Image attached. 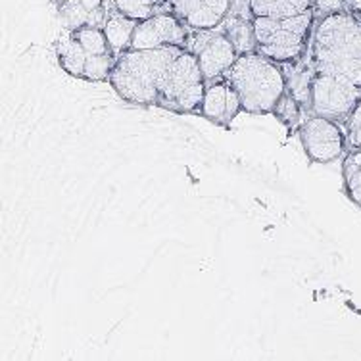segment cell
I'll use <instances>...</instances> for the list:
<instances>
[{
    "mask_svg": "<svg viewBox=\"0 0 361 361\" xmlns=\"http://www.w3.org/2000/svg\"><path fill=\"white\" fill-rule=\"evenodd\" d=\"M315 73L338 77L361 89V20L346 10L321 18L312 39Z\"/></svg>",
    "mask_w": 361,
    "mask_h": 361,
    "instance_id": "cell-1",
    "label": "cell"
},
{
    "mask_svg": "<svg viewBox=\"0 0 361 361\" xmlns=\"http://www.w3.org/2000/svg\"><path fill=\"white\" fill-rule=\"evenodd\" d=\"M185 47L127 49L116 58L110 85L119 97L140 106H158L169 68Z\"/></svg>",
    "mask_w": 361,
    "mask_h": 361,
    "instance_id": "cell-2",
    "label": "cell"
},
{
    "mask_svg": "<svg viewBox=\"0 0 361 361\" xmlns=\"http://www.w3.org/2000/svg\"><path fill=\"white\" fill-rule=\"evenodd\" d=\"M240 97L243 110L248 114H273L286 92V79L277 62L257 50L238 54L236 62L225 73Z\"/></svg>",
    "mask_w": 361,
    "mask_h": 361,
    "instance_id": "cell-3",
    "label": "cell"
},
{
    "mask_svg": "<svg viewBox=\"0 0 361 361\" xmlns=\"http://www.w3.org/2000/svg\"><path fill=\"white\" fill-rule=\"evenodd\" d=\"M312 25L313 12L286 20L252 18L256 50L277 63L294 62L306 52Z\"/></svg>",
    "mask_w": 361,
    "mask_h": 361,
    "instance_id": "cell-4",
    "label": "cell"
},
{
    "mask_svg": "<svg viewBox=\"0 0 361 361\" xmlns=\"http://www.w3.org/2000/svg\"><path fill=\"white\" fill-rule=\"evenodd\" d=\"M206 92V77L196 56L183 49L169 68L158 106L173 111H195L200 108Z\"/></svg>",
    "mask_w": 361,
    "mask_h": 361,
    "instance_id": "cell-5",
    "label": "cell"
},
{
    "mask_svg": "<svg viewBox=\"0 0 361 361\" xmlns=\"http://www.w3.org/2000/svg\"><path fill=\"white\" fill-rule=\"evenodd\" d=\"M310 102L317 116L348 119L361 102V89L338 77L315 73L310 81Z\"/></svg>",
    "mask_w": 361,
    "mask_h": 361,
    "instance_id": "cell-6",
    "label": "cell"
},
{
    "mask_svg": "<svg viewBox=\"0 0 361 361\" xmlns=\"http://www.w3.org/2000/svg\"><path fill=\"white\" fill-rule=\"evenodd\" d=\"M185 49L196 56L206 81H214L225 75L238 58L235 42L231 41L229 35L217 33L216 29L196 31L195 35H188Z\"/></svg>",
    "mask_w": 361,
    "mask_h": 361,
    "instance_id": "cell-7",
    "label": "cell"
},
{
    "mask_svg": "<svg viewBox=\"0 0 361 361\" xmlns=\"http://www.w3.org/2000/svg\"><path fill=\"white\" fill-rule=\"evenodd\" d=\"M300 140L307 158L315 164H329L344 152V133L333 119L313 116L300 127Z\"/></svg>",
    "mask_w": 361,
    "mask_h": 361,
    "instance_id": "cell-8",
    "label": "cell"
},
{
    "mask_svg": "<svg viewBox=\"0 0 361 361\" xmlns=\"http://www.w3.org/2000/svg\"><path fill=\"white\" fill-rule=\"evenodd\" d=\"M187 25L171 12L150 16L139 21L133 35L131 49H160V47H187Z\"/></svg>",
    "mask_w": 361,
    "mask_h": 361,
    "instance_id": "cell-9",
    "label": "cell"
},
{
    "mask_svg": "<svg viewBox=\"0 0 361 361\" xmlns=\"http://www.w3.org/2000/svg\"><path fill=\"white\" fill-rule=\"evenodd\" d=\"M169 12L192 31L217 29L229 16L233 0H169Z\"/></svg>",
    "mask_w": 361,
    "mask_h": 361,
    "instance_id": "cell-10",
    "label": "cell"
},
{
    "mask_svg": "<svg viewBox=\"0 0 361 361\" xmlns=\"http://www.w3.org/2000/svg\"><path fill=\"white\" fill-rule=\"evenodd\" d=\"M240 110H243L240 97L227 79L214 81L209 87H206L200 104L202 118L214 121L217 126H229Z\"/></svg>",
    "mask_w": 361,
    "mask_h": 361,
    "instance_id": "cell-11",
    "label": "cell"
},
{
    "mask_svg": "<svg viewBox=\"0 0 361 361\" xmlns=\"http://www.w3.org/2000/svg\"><path fill=\"white\" fill-rule=\"evenodd\" d=\"M252 18L286 20L313 12V0H248Z\"/></svg>",
    "mask_w": 361,
    "mask_h": 361,
    "instance_id": "cell-12",
    "label": "cell"
},
{
    "mask_svg": "<svg viewBox=\"0 0 361 361\" xmlns=\"http://www.w3.org/2000/svg\"><path fill=\"white\" fill-rule=\"evenodd\" d=\"M137 25H139V21L121 14L118 10L108 14L104 21V33L108 37V42H110L114 54L119 56L121 52H126L127 49H131V41Z\"/></svg>",
    "mask_w": 361,
    "mask_h": 361,
    "instance_id": "cell-13",
    "label": "cell"
},
{
    "mask_svg": "<svg viewBox=\"0 0 361 361\" xmlns=\"http://www.w3.org/2000/svg\"><path fill=\"white\" fill-rule=\"evenodd\" d=\"M54 50L60 68H62L68 75L83 77L85 63H87L89 54H87V50L81 47V42L71 35V31L70 35H66L56 41Z\"/></svg>",
    "mask_w": 361,
    "mask_h": 361,
    "instance_id": "cell-14",
    "label": "cell"
},
{
    "mask_svg": "<svg viewBox=\"0 0 361 361\" xmlns=\"http://www.w3.org/2000/svg\"><path fill=\"white\" fill-rule=\"evenodd\" d=\"M342 175L348 198L361 208V148L348 154L342 164Z\"/></svg>",
    "mask_w": 361,
    "mask_h": 361,
    "instance_id": "cell-15",
    "label": "cell"
},
{
    "mask_svg": "<svg viewBox=\"0 0 361 361\" xmlns=\"http://www.w3.org/2000/svg\"><path fill=\"white\" fill-rule=\"evenodd\" d=\"M71 35L81 42V47L87 50V54H114L108 37L104 33V27H94V25H85L75 31H71Z\"/></svg>",
    "mask_w": 361,
    "mask_h": 361,
    "instance_id": "cell-16",
    "label": "cell"
},
{
    "mask_svg": "<svg viewBox=\"0 0 361 361\" xmlns=\"http://www.w3.org/2000/svg\"><path fill=\"white\" fill-rule=\"evenodd\" d=\"M116 58H118V56L114 54H90L89 58H87V63H85L83 79L92 81V83L110 81Z\"/></svg>",
    "mask_w": 361,
    "mask_h": 361,
    "instance_id": "cell-17",
    "label": "cell"
},
{
    "mask_svg": "<svg viewBox=\"0 0 361 361\" xmlns=\"http://www.w3.org/2000/svg\"><path fill=\"white\" fill-rule=\"evenodd\" d=\"M160 0H114V6L121 14L129 16L133 20L142 21L156 14V8Z\"/></svg>",
    "mask_w": 361,
    "mask_h": 361,
    "instance_id": "cell-18",
    "label": "cell"
},
{
    "mask_svg": "<svg viewBox=\"0 0 361 361\" xmlns=\"http://www.w3.org/2000/svg\"><path fill=\"white\" fill-rule=\"evenodd\" d=\"M60 20L70 31L85 27L90 23V12L83 4H70V6H60Z\"/></svg>",
    "mask_w": 361,
    "mask_h": 361,
    "instance_id": "cell-19",
    "label": "cell"
},
{
    "mask_svg": "<svg viewBox=\"0 0 361 361\" xmlns=\"http://www.w3.org/2000/svg\"><path fill=\"white\" fill-rule=\"evenodd\" d=\"M273 114H275V116L279 118V121H283L285 126L288 127L296 126L300 119V104H298V100H296V97L285 92V94L281 97V100L277 102V106H275Z\"/></svg>",
    "mask_w": 361,
    "mask_h": 361,
    "instance_id": "cell-20",
    "label": "cell"
},
{
    "mask_svg": "<svg viewBox=\"0 0 361 361\" xmlns=\"http://www.w3.org/2000/svg\"><path fill=\"white\" fill-rule=\"evenodd\" d=\"M348 140L354 148H361V102L348 118Z\"/></svg>",
    "mask_w": 361,
    "mask_h": 361,
    "instance_id": "cell-21",
    "label": "cell"
},
{
    "mask_svg": "<svg viewBox=\"0 0 361 361\" xmlns=\"http://www.w3.org/2000/svg\"><path fill=\"white\" fill-rule=\"evenodd\" d=\"M81 4L89 10L90 14H100V12H106L104 0H81Z\"/></svg>",
    "mask_w": 361,
    "mask_h": 361,
    "instance_id": "cell-22",
    "label": "cell"
},
{
    "mask_svg": "<svg viewBox=\"0 0 361 361\" xmlns=\"http://www.w3.org/2000/svg\"><path fill=\"white\" fill-rule=\"evenodd\" d=\"M58 8L60 6H70V4H81V0H56Z\"/></svg>",
    "mask_w": 361,
    "mask_h": 361,
    "instance_id": "cell-23",
    "label": "cell"
},
{
    "mask_svg": "<svg viewBox=\"0 0 361 361\" xmlns=\"http://www.w3.org/2000/svg\"><path fill=\"white\" fill-rule=\"evenodd\" d=\"M355 4H357V6L361 8V0H355Z\"/></svg>",
    "mask_w": 361,
    "mask_h": 361,
    "instance_id": "cell-24",
    "label": "cell"
}]
</instances>
